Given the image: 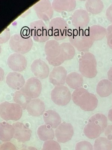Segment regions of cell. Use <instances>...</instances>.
Segmentation results:
<instances>
[{
	"label": "cell",
	"mask_w": 112,
	"mask_h": 150,
	"mask_svg": "<svg viewBox=\"0 0 112 150\" xmlns=\"http://www.w3.org/2000/svg\"><path fill=\"white\" fill-rule=\"evenodd\" d=\"M15 129L14 137L19 142H24L29 141L30 139L32 131L29 128L23 124L19 122L12 124Z\"/></svg>",
	"instance_id": "obj_18"
},
{
	"label": "cell",
	"mask_w": 112,
	"mask_h": 150,
	"mask_svg": "<svg viewBox=\"0 0 112 150\" xmlns=\"http://www.w3.org/2000/svg\"><path fill=\"white\" fill-rule=\"evenodd\" d=\"M71 99L76 105L84 111H92L97 108L98 104L95 95L83 88L75 89L72 93Z\"/></svg>",
	"instance_id": "obj_1"
},
{
	"label": "cell",
	"mask_w": 112,
	"mask_h": 150,
	"mask_svg": "<svg viewBox=\"0 0 112 150\" xmlns=\"http://www.w3.org/2000/svg\"><path fill=\"white\" fill-rule=\"evenodd\" d=\"M107 118L101 113H97L91 117L84 129L87 137L91 139L98 138L107 126Z\"/></svg>",
	"instance_id": "obj_2"
},
{
	"label": "cell",
	"mask_w": 112,
	"mask_h": 150,
	"mask_svg": "<svg viewBox=\"0 0 112 150\" xmlns=\"http://www.w3.org/2000/svg\"><path fill=\"white\" fill-rule=\"evenodd\" d=\"M75 150H93V146L88 141H81L76 144Z\"/></svg>",
	"instance_id": "obj_33"
},
{
	"label": "cell",
	"mask_w": 112,
	"mask_h": 150,
	"mask_svg": "<svg viewBox=\"0 0 112 150\" xmlns=\"http://www.w3.org/2000/svg\"><path fill=\"white\" fill-rule=\"evenodd\" d=\"M44 51L47 57L55 58L60 54V45L57 41L50 40L45 45Z\"/></svg>",
	"instance_id": "obj_21"
},
{
	"label": "cell",
	"mask_w": 112,
	"mask_h": 150,
	"mask_svg": "<svg viewBox=\"0 0 112 150\" xmlns=\"http://www.w3.org/2000/svg\"><path fill=\"white\" fill-rule=\"evenodd\" d=\"M34 9L38 17L42 21H47L52 18L53 9L48 0H42L34 5Z\"/></svg>",
	"instance_id": "obj_10"
},
{
	"label": "cell",
	"mask_w": 112,
	"mask_h": 150,
	"mask_svg": "<svg viewBox=\"0 0 112 150\" xmlns=\"http://www.w3.org/2000/svg\"><path fill=\"white\" fill-rule=\"evenodd\" d=\"M71 95L68 88L64 86H55L51 93L52 100L59 106L67 105L71 99Z\"/></svg>",
	"instance_id": "obj_9"
},
{
	"label": "cell",
	"mask_w": 112,
	"mask_h": 150,
	"mask_svg": "<svg viewBox=\"0 0 112 150\" xmlns=\"http://www.w3.org/2000/svg\"><path fill=\"white\" fill-rule=\"evenodd\" d=\"M76 5V1L73 0H54L52 3L53 10L58 13L71 12Z\"/></svg>",
	"instance_id": "obj_19"
},
{
	"label": "cell",
	"mask_w": 112,
	"mask_h": 150,
	"mask_svg": "<svg viewBox=\"0 0 112 150\" xmlns=\"http://www.w3.org/2000/svg\"><path fill=\"white\" fill-rule=\"evenodd\" d=\"M30 33L34 41L43 43L49 41V29L41 20L36 21L30 23Z\"/></svg>",
	"instance_id": "obj_8"
},
{
	"label": "cell",
	"mask_w": 112,
	"mask_h": 150,
	"mask_svg": "<svg viewBox=\"0 0 112 150\" xmlns=\"http://www.w3.org/2000/svg\"><path fill=\"white\" fill-rule=\"evenodd\" d=\"M20 150H38L36 148L33 146H28V147H24Z\"/></svg>",
	"instance_id": "obj_40"
},
{
	"label": "cell",
	"mask_w": 112,
	"mask_h": 150,
	"mask_svg": "<svg viewBox=\"0 0 112 150\" xmlns=\"http://www.w3.org/2000/svg\"><path fill=\"white\" fill-rule=\"evenodd\" d=\"M106 36L108 45L112 50V24L108 26L107 28Z\"/></svg>",
	"instance_id": "obj_34"
},
{
	"label": "cell",
	"mask_w": 112,
	"mask_h": 150,
	"mask_svg": "<svg viewBox=\"0 0 112 150\" xmlns=\"http://www.w3.org/2000/svg\"><path fill=\"white\" fill-rule=\"evenodd\" d=\"M90 21L87 11L83 9L75 10L71 16L73 26L77 29H82L86 27Z\"/></svg>",
	"instance_id": "obj_14"
},
{
	"label": "cell",
	"mask_w": 112,
	"mask_h": 150,
	"mask_svg": "<svg viewBox=\"0 0 112 150\" xmlns=\"http://www.w3.org/2000/svg\"><path fill=\"white\" fill-rule=\"evenodd\" d=\"M108 119L112 122V108L109 110L108 111Z\"/></svg>",
	"instance_id": "obj_41"
},
{
	"label": "cell",
	"mask_w": 112,
	"mask_h": 150,
	"mask_svg": "<svg viewBox=\"0 0 112 150\" xmlns=\"http://www.w3.org/2000/svg\"><path fill=\"white\" fill-rule=\"evenodd\" d=\"M55 132L58 142L65 143L71 139L74 135L73 127L69 123H62L56 129Z\"/></svg>",
	"instance_id": "obj_12"
},
{
	"label": "cell",
	"mask_w": 112,
	"mask_h": 150,
	"mask_svg": "<svg viewBox=\"0 0 112 150\" xmlns=\"http://www.w3.org/2000/svg\"><path fill=\"white\" fill-rule=\"evenodd\" d=\"M43 120L46 125H50L52 128H57L61 123L60 115L52 110H47L44 113Z\"/></svg>",
	"instance_id": "obj_22"
},
{
	"label": "cell",
	"mask_w": 112,
	"mask_h": 150,
	"mask_svg": "<svg viewBox=\"0 0 112 150\" xmlns=\"http://www.w3.org/2000/svg\"><path fill=\"white\" fill-rule=\"evenodd\" d=\"M105 134L107 139L112 141V125H108L105 129Z\"/></svg>",
	"instance_id": "obj_37"
},
{
	"label": "cell",
	"mask_w": 112,
	"mask_h": 150,
	"mask_svg": "<svg viewBox=\"0 0 112 150\" xmlns=\"http://www.w3.org/2000/svg\"><path fill=\"white\" fill-rule=\"evenodd\" d=\"M37 135L40 140L48 141L53 139L54 137V132L52 127L48 125H41L37 129Z\"/></svg>",
	"instance_id": "obj_28"
},
{
	"label": "cell",
	"mask_w": 112,
	"mask_h": 150,
	"mask_svg": "<svg viewBox=\"0 0 112 150\" xmlns=\"http://www.w3.org/2000/svg\"><path fill=\"white\" fill-rule=\"evenodd\" d=\"M106 16L108 20L112 22V4L107 9Z\"/></svg>",
	"instance_id": "obj_38"
},
{
	"label": "cell",
	"mask_w": 112,
	"mask_h": 150,
	"mask_svg": "<svg viewBox=\"0 0 112 150\" xmlns=\"http://www.w3.org/2000/svg\"><path fill=\"white\" fill-rule=\"evenodd\" d=\"M0 150H17L15 146L12 143L6 142L2 144L0 146Z\"/></svg>",
	"instance_id": "obj_36"
},
{
	"label": "cell",
	"mask_w": 112,
	"mask_h": 150,
	"mask_svg": "<svg viewBox=\"0 0 112 150\" xmlns=\"http://www.w3.org/2000/svg\"><path fill=\"white\" fill-rule=\"evenodd\" d=\"M97 93L102 97L109 96L112 93V83L107 79H102L97 84Z\"/></svg>",
	"instance_id": "obj_25"
},
{
	"label": "cell",
	"mask_w": 112,
	"mask_h": 150,
	"mask_svg": "<svg viewBox=\"0 0 112 150\" xmlns=\"http://www.w3.org/2000/svg\"><path fill=\"white\" fill-rule=\"evenodd\" d=\"M10 37V32L9 30L7 28L1 34L0 36V43L1 44L4 43L9 39Z\"/></svg>",
	"instance_id": "obj_35"
},
{
	"label": "cell",
	"mask_w": 112,
	"mask_h": 150,
	"mask_svg": "<svg viewBox=\"0 0 112 150\" xmlns=\"http://www.w3.org/2000/svg\"><path fill=\"white\" fill-rule=\"evenodd\" d=\"M7 64L12 71L20 72L26 69L27 60L22 54L14 53L11 54L8 58Z\"/></svg>",
	"instance_id": "obj_13"
},
{
	"label": "cell",
	"mask_w": 112,
	"mask_h": 150,
	"mask_svg": "<svg viewBox=\"0 0 112 150\" xmlns=\"http://www.w3.org/2000/svg\"><path fill=\"white\" fill-rule=\"evenodd\" d=\"M112 142L106 138L100 137L94 141V150H112Z\"/></svg>",
	"instance_id": "obj_31"
},
{
	"label": "cell",
	"mask_w": 112,
	"mask_h": 150,
	"mask_svg": "<svg viewBox=\"0 0 112 150\" xmlns=\"http://www.w3.org/2000/svg\"><path fill=\"white\" fill-rule=\"evenodd\" d=\"M88 31L83 29L73 30L68 34L70 42L80 52H88L92 47L94 41L88 35Z\"/></svg>",
	"instance_id": "obj_3"
},
{
	"label": "cell",
	"mask_w": 112,
	"mask_h": 150,
	"mask_svg": "<svg viewBox=\"0 0 112 150\" xmlns=\"http://www.w3.org/2000/svg\"><path fill=\"white\" fill-rule=\"evenodd\" d=\"M88 35L93 41H99L104 38L106 35V30L99 25L91 26L88 30Z\"/></svg>",
	"instance_id": "obj_26"
},
{
	"label": "cell",
	"mask_w": 112,
	"mask_h": 150,
	"mask_svg": "<svg viewBox=\"0 0 112 150\" xmlns=\"http://www.w3.org/2000/svg\"><path fill=\"white\" fill-rule=\"evenodd\" d=\"M49 34L56 41H61L66 38L69 34V27L66 21L61 17L53 18L50 22Z\"/></svg>",
	"instance_id": "obj_5"
},
{
	"label": "cell",
	"mask_w": 112,
	"mask_h": 150,
	"mask_svg": "<svg viewBox=\"0 0 112 150\" xmlns=\"http://www.w3.org/2000/svg\"><path fill=\"white\" fill-rule=\"evenodd\" d=\"M67 71L62 66L54 67L49 75V81L55 86H64L66 82Z\"/></svg>",
	"instance_id": "obj_16"
},
{
	"label": "cell",
	"mask_w": 112,
	"mask_h": 150,
	"mask_svg": "<svg viewBox=\"0 0 112 150\" xmlns=\"http://www.w3.org/2000/svg\"><path fill=\"white\" fill-rule=\"evenodd\" d=\"M79 70L85 78L92 79L96 76L97 62L93 54L86 52L81 56L79 59Z\"/></svg>",
	"instance_id": "obj_4"
},
{
	"label": "cell",
	"mask_w": 112,
	"mask_h": 150,
	"mask_svg": "<svg viewBox=\"0 0 112 150\" xmlns=\"http://www.w3.org/2000/svg\"><path fill=\"white\" fill-rule=\"evenodd\" d=\"M60 45V56L64 61L71 60L74 57L75 55V50L71 43H62Z\"/></svg>",
	"instance_id": "obj_27"
},
{
	"label": "cell",
	"mask_w": 112,
	"mask_h": 150,
	"mask_svg": "<svg viewBox=\"0 0 112 150\" xmlns=\"http://www.w3.org/2000/svg\"><path fill=\"white\" fill-rule=\"evenodd\" d=\"M22 115V109L17 103L5 101L0 105V116L5 121H18Z\"/></svg>",
	"instance_id": "obj_7"
},
{
	"label": "cell",
	"mask_w": 112,
	"mask_h": 150,
	"mask_svg": "<svg viewBox=\"0 0 112 150\" xmlns=\"http://www.w3.org/2000/svg\"><path fill=\"white\" fill-rule=\"evenodd\" d=\"M6 83L10 88L19 90L25 85L24 78L21 74L17 72H10L6 77Z\"/></svg>",
	"instance_id": "obj_17"
},
{
	"label": "cell",
	"mask_w": 112,
	"mask_h": 150,
	"mask_svg": "<svg viewBox=\"0 0 112 150\" xmlns=\"http://www.w3.org/2000/svg\"><path fill=\"white\" fill-rule=\"evenodd\" d=\"M9 45L15 53L24 54L29 52L33 46L31 38L23 35L22 34L13 35L10 39Z\"/></svg>",
	"instance_id": "obj_6"
},
{
	"label": "cell",
	"mask_w": 112,
	"mask_h": 150,
	"mask_svg": "<svg viewBox=\"0 0 112 150\" xmlns=\"http://www.w3.org/2000/svg\"><path fill=\"white\" fill-rule=\"evenodd\" d=\"M15 134L13 125L6 122L0 123V139L3 142H8L12 139Z\"/></svg>",
	"instance_id": "obj_23"
},
{
	"label": "cell",
	"mask_w": 112,
	"mask_h": 150,
	"mask_svg": "<svg viewBox=\"0 0 112 150\" xmlns=\"http://www.w3.org/2000/svg\"><path fill=\"white\" fill-rule=\"evenodd\" d=\"M85 6L87 11L93 15L99 13L104 8L103 2L100 0H88Z\"/></svg>",
	"instance_id": "obj_29"
},
{
	"label": "cell",
	"mask_w": 112,
	"mask_h": 150,
	"mask_svg": "<svg viewBox=\"0 0 112 150\" xmlns=\"http://www.w3.org/2000/svg\"><path fill=\"white\" fill-rule=\"evenodd\" d=\"M27 112L32 116L38 117L43 115L45 106L43 101L39 99H32L26 107Z\"/></svg>",
	"instance_id": "obj_20"
},
{
	"label": "cell",
	"mask_w": 112,
	"mask_h": 150,
	"mask_svg": "<svg viewBox=\"0 0 112 150\" xmlns=\"http://www.w3.org/2000/svg\"><path fill=\"white\" fill-rule=\"evenodd\" d=\"M42 150H61V147L56 141L48 140L44 143Z\"/></svg>",
	"instance_id": "obj_32"
},
{
	"label": "cell",
	"mask_w": 112,
	"mask_h": 150,
	"mask_svg": "<svg viewBox=\"0 0 112 150\" xmlns=\"http://www.w3.org/2000/svg\"><path fill=\"white\" fill-rule=\"evenodd\" d=\"M13 100L17 104L21 106L22 110H24L26 108L27 105L32 99L28 97L21 88L15 92L13 96Z\"/></svg>",
	"instance_id": "obj_30"
},
{
	"label": "cell",
	"mask_w": 112,
	"mask_h": 150,
	"mask_svg": "<svg viewBox=\"0 0 112 150\" xmlns=\"http://www.w3.org/2000/svg\"><path fill=\"white\" fill-rule=\"evenodd\" d=\"M107 75L108 80L112 82V67L108 70L107 73Z\"/></svg>",
	"instance_id": "obj_39"
},
{
	"label": "cell",
	"mask_w": 112,
	"mask_h": 150,
	"mask_svg": "<svg viewBox=\"0 0 112 150\" xmlns=\"http://www.w3.org/2000/svg\"><path fill=\"white\" fill-rule=\"evenodd\" d=\"M66 82L70 88L75 90L82 86L83 83V76L75 72L70 73L66 76Z\"/></svg>",
	"instance_id": "obj_24"
},
{
	"label": "cell",
	"mask_w": 112,
	"mask_h": 150,
	"mask_svg": "<svg viewBox=\"0 0 112 150\" xmlns=\"http://www.w3.org/2000/svg\"><path fill=\"white\" fill-rule=\"evenodd\" d=\"M24 93L31 99H36L39 96L42 89V86L39 79L36 77L28 79L24 86L22 88Z\"/></svg>",
	"instance_id": "obj_11"
},
{
	"label": "cell",
	"mask_w": 112,
	"mask_h": 150,
	"mask_svg": "<svg viewBox=\"0 0 112 150\" xmlns=\"http://www.w3.org/2000/svg\"><path fill=\"white\" fill-rule=\"evenodd\" d=\"M31 70L36 78L38 79H46L50 75L48 65L40 59H35L31 65Z\"/></svg>",
	"instance_id": "obj_15"
}]
</instances>
